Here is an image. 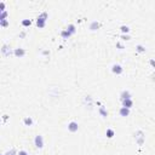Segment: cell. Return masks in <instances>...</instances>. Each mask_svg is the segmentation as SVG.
<instances>
[{
  "mask_svg": "<svg viewBox=\"0 0 155 155\" xmlns=\"http://www.w3.org/2000/svg\"><path fill=\"white\" fill-rule=\"evenodd\" d=\"M120 29H121V32H123L124 34H125V33H126V34H127V33H130V28H128L127 26H121V27H120Z\"/></svg>",
  "mask_w": 155,
  "mask_h": 155,
  "instance_id": "cell-19",
  "label": "cell"
},
{
  "mask_svg": "<svg viewBox=\"0 0 155 155\" xmlns=\"http://www.w3.org/2000/svg\"><path fill=\"white\" fill-rule=\"evenodd\" d=\"M100 113H101V115L103 116V118L108 116V111L105 110V108H104V107H101V108H100Z\"/></svg>",
  "mask_w": 155,
  "mask_h": 155,
  "instance_id": "cell-17",
  "label": "cell"
},
{
  "mask_svg": "<svg viewBox=\"0 0 155 155\" xmlns=\"http://www.w3.org/2000/svg\"><path fill=\"white\" fill-rule=\"evenodd\" d=\"M34 144H35V147L39 148V149H41V148L44 147V138H43V136L36 135L35 138H34Z\"/></svg>",
  "mask_w": 155,
  "mask_h": 155,
  "instance_id": "cell-2",
  "label": "cell"
},
{
  "mask_svg": "<svg viewBox=\"0 0 155 155\" xmlns=\"http://www.w3.org/2000/svg\"><path fill=\"white\" fill-rule=\"evenodd\" d=\"M3 155H4V154H3Z\"/></svg>",
  "mask_w": 155,
  "mask_h": 155,
  "instance_id": "cell-27",
  "label": "cell"
},
{
  "mask_svg": "<svg viewBox=\"0 0 155 155\" xmlns=\"http://www.w3.org/2000/svg\"><path fill=\"white\" fill-rule=\"evenodd\" d=\"M13 55L16 56V57H23L26 55V50L24 48H15V51H13Z\"/></svg>",
  "mask_w": 155,
  "mask_h": 155,
  "instance_id": "cell-6",
  "label": "cell"
},
{
  "mask_svg": "<svg viewBox=\"0 0 155 155\" xmlns=\"http://www.w3.org/2000/svg\"><path fill=\"white\" fill-rule=\"evenodd\" d=\"M98 27H100V23H98L97 21H93V22L90 24V29H91V30H96V29H98Z\"/></svg>",
  "mask_w": 155,
  "mask_h": 155,
  "instance_id": "cell-12",
  "label": "cell"
},
{
  "mask_svg": "<svg viewBox=\"0 0 155 155\" xmlns=\"http://www.w3.org/2000/svg\"><path fill=\"white\" fill-rule=\"evenodd\" d=\"M9 21L7 20H0V26L1 27H4V28H6V27H9Z\"/></svg>",
  "mask_w": 155,
  "mask_h": 155,
  "instance_id": "cell-18",
  "label": "cell"
},
{
  "mask_svg": "<svg viewBox=\"0 0 155 155\" xmlns=\"http://www.w3.org/2000/svg\"><path fill=\"white\" fill-rule=\"evenodd\" d=\"M67 29H68V32H70V33H72V34H75V32H76L75 26H74V24H68Z\"/></svg>",
  "mask_w": 155,
  "mask_h": 155,
  "instance_id": "cell-13",
  "label": "cell"
},
{
  "mask_svg": "<svg viewBox=\"0 0 155 155\" xmlns=\"http://www.w3.org/2000/svg\"><path fill=\"white\" fill-rule=\"evenodd\" d=\"M70 35H72V33L68 32V29H63V30L61 32V36H62L63 39H68Z\"/></svg>",
  "mask_w": 155,
  "mask_h": 155,
  "instance_id": "cell-10",
  "label": "cell"
},
{
  "mask_svg": "<svg viewBox=\"0 0 155 155\" xmlns=\"http://www.w3.org/2000/svg\"><path fill=\"white\" fill-rule=\"evenodd\" d=\"M68 130L70 132H76L79 130V125L76 121H70V123L68 124Z\"/></svg>",
  "mask_w": 155,
  "mask_h": 155,
  "instance_id": "cell-4",
  "label": "cell"
},
{
  "mask_svg": "<svg viewBox=\"0 0 155 155\" xmlns=\"http://www.w3.org/2000/svg\"><path fill=\"white\" fill-rule=\"evenodd\" d=\"M6 17H7V12H6V10H5V11H1V18H0V20H6Z\"/></svg>",
  "mask_w": 155,
  "mask_h": 155,
  "instance_id": "cell-21",
  "label": "cell"
},
{
  "mask_svg": "<svg viewBox=\"0 0 155 155\" xmlns=\"http://www.w3.org/2000/svg\"><path fill=\"white\" fill-rule=\"evenodd\" d=\"M119 113H120V115L121 116H128V114H130V109H128V108H125V107H121L120 108V110H119Z\"/></svg>",
  "mask_w": 155,
  "mask_h": 155,
  "instance_id": "cell-9",
  "label": "cell"
},
{
  "mask_svg": "<svg viewBox=\"0 0 155 155\" xmlns=\"http://www.w3.org/2000/svg\"><path fill=\"white\" fill-rule=\"evenodd\" d=\"M47 12H41L39 16H38V18H36V26L39 28H44L45 24H46V20H47Z\"/></svg>",
  "mask_w": 155,
  "mask_h": 155,
  "instance_id": "cell-1",
  "label": "cell"
},
{
  "mask_svg": "<svg viewBox=\"0 0 155 155\" xmlns=\"http://www.w3.org/2000/svg\"><path fill=\"white\" fill-rule=\"evenodd\" d=\"M17 155H29V154H28L26 150H23V149H22V150L18 151V154H17Z\"/></svg>",
  "mask_w": 155,
  "mask_h": 155,
  "instance_id": "cell-22",
  "label": "cell"
},
{
  "mask_svg": "<svg viewBox=\"0 0 155 155\" xmlns=\"http://www.w3.org/2000/svg\"><path fill=\"white\" fill-rule=\"evenodd\" d=\"M105 135H107L108 138H113V137H114V130H111V128H107Z\"/></svg>",
  "mask_w": 155,
  "mask_h": 155,
  "instance_id": "cell-14",
  "label": "cell"
},
{
  "mask_svg": "<svg viewBox=\"0 0 155 155\" xmlns=\"http://www.w3.org/2000/svg\"><path fill=\"white\" fill-rule=\"evenodd\" d=\"M23 123H24L26 126H32V125H33V119L30 118V116H27V118H24Z\"/></svg>",
  "mask_w": 155,
  "mask_h": 155,
  "instance_id": "cell-11",
  "label": "cell"
},
{
  "mask_svg": "<svg viewBox=\"0 0 155 155\" xmlns=\"http://www.w3.org/2000/svg\"><path fill=\"white\" fill-rule=\"evenodd\" d=\"M149 62H150V64H151V66H153V67L155 68V61H154V60H150V61H149Z\"/></svg>",
  "mask_w": 155,
  "mask_h": 155,
  "instance_id": "cell-24",
  "label": "cell"
},
{
  "mask_svg": "<svg viewBox=\"0 0 155 155\" xmlns=\"http://www.w3.org/2000/svg\"><path fill=\"white\" fill-rule=\"evenodd\" d=\"M128 98H131V93L128 90H124L121 93H120V100L121 101H125V100H128Z\"/></svg>",
  "mask_w": 155,
  "mask_h": 155,
  "instance_id": "cell-5",
  "label": "cell"
},
{
  "mask_svg": "<svg viewBox=\"0 0 155 155\" xmlns=\"http://www.w3.org/2000/svg\"><path fill=\"white\" fill-rule=\"evenodd\" d=\"M21 24H22L23 27H29V26L32 24V21H30V20H22Z\"/></svg>",
  "mask_w": 155,
  "mask_h": 155,
  "instance_id": "cell-15",
  "label": "cell"
},
{
  "mask_svg": "<svg viewBox=\"0 0 155 155\" xmlns=\"http://www.w3.org/2000/svg\"><path fill=\"white\" fill-rule=\"evenodd\" d=\"M136 48H137V51H138V52H144V51H145V47H144L143 45H137Z\"/></svg>",
  "mask_w": 155,
  "mask_h": 155,
  "instance_id": "cell-20",
  "label": "cell"
},
{
  "mask_svg": "<svg viewBox=\"0 0 155 155\" xmlns=\"http://www.w3.org/2000/svg\"><path fill=\"white\" fill-rule=\"evenodd\" d=\"M17 154H18V153L16 151V149H15V148H11V149L9 151H6L4 155H17Z\"/></svg>",
  "mask_w": 155,
  "mask_h": 155,
  "instance_id": "cell-16",
  "label": "cell"
},
{
  "mask_svg": "<svg viewBox=\"0 0 155 155\" xmlns=\"http://www.w3.org/2000/svg\"><path fill=\"white\" fill-rule=\"evenodd\" d=\"M116 46H118V47H120V48H124V46L120 44V43H118V44H116Z\"/></svg>",
  "mask_w": 155,
  "mask_h": 155,
  "instance_id": "cell-25",
  "label": "cell"
},
{
  "mask_svg": "<svg viewBox=\"0 0 155 155\" xmlns=\"http://www.w3.org/2000/svg\"><path fill=\"white\" fill-rule=\"evenodd\" d=\"M123 102V107L125 108H132V105H133V101L131 100V98H128V100H125V101H121Z\"/></svg>",
  "mask_w": 155,
  "mask_h": 155,
  "instance_id": "cell-7",
  "label": "cell"
},
{
  "mask_svg": "<svg viewBox=\"0 0 155 155\" xmlns=\"http://www.w3.org/2000/svg\"><path fill=\"white\" fill-rule=\"evenodd\" d=\"M111 72L116 74V75H120V74H123L124 72V68L120 66V64H114L113 67H111Z\"/></svg>",
  "mask_w": 155,
  "mask_h": 155,
  "instance_id": "cell-3",
  "label": "cell"
},
{
  "mask_svg": "<svg viewBox=\"0 0 155 155\" xmlns=\"http://www.w3.org/2000/svg\"><path fill=\"white\" fill-rule=\"evenodd\" d=\"M1 53H3L4 56H10V53H11L10 46H7V45H3V48H1Z\"/></svg>",
  "mask_w": 155,
  "mask_h": 155,
  "instance_id": "cell-8",
  "label": "cell"
},
{
  "mask_svg": "<svg viewBox=\"0 0 155 155\" xmlns=\"http://www.w3.org/2000/svg\"><path fill=\"white\" fill-rule=\"evenodd\" d=\"M121 38H123V40H130V36L125 35V34H123V35H121Z\"/></svg>",
  "mask_w": 155,
  "mask_h": 155,
  "instance_id": "cell-23",
  "label": "cell"
},
{
  "mask_svg": "<svg viewBox=\"0 0 155 155\" xmlns=\"http://www.w3.org/2000/svg\"><path fill=\"white\" fill-rule=\"evenodd\" d=\"M7 118H9L7 115H4V118H3V119H4V121H6V120H7Z\"/></svg>",
  "mask_w": 155,
  "mask_h": 155,
  "instance_id": "cell-26",
  "label": "cell"
}]
</instances>
